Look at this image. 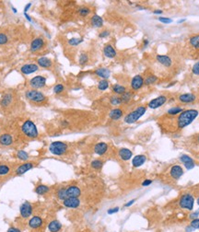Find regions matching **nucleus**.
I'll list each match as a JSON object with an SVG mask.
<instances>
[{"instance_id": "a19ab883", "label": "nucleus", "mask_w": 199, "mask_h": 232, "mask_svg": "<svg viewBox=\"0 0 199 232\" xmlns=\"http://www.w3.org/2000/svg\"><path fill=\"white\" fill-rule=\"evenodd\" d=\"M182 111H183V109H182L181 107H173V108H172V109H170L168 111V114L175 115V114H178V113H181Z\"/></svg>"}, {"instance_id": "dca6fc26", "label": "nucleus", "mask_w": 199, "mask_h": 232, "mask_svg": "<svg viewBox=\"0 0 199 232\" xmlns=\"http://www.w3.org/2000/svg\"><path fill=\"white\" fill-rule=\"evenodd\" d=\"M180 160L184 164L185 168L187 170H192L194 167V162L191 157H189L188 155H182L180 158Z\"/></svg>"}, {"instance_id": "052dcab7", "label": "nucleus", "mask_w": 199, "mask_h": 232, "mask_svg": "<svg viewBox=\"0 0 199 232\" xmlns=\"http://www.w3.org/2000/svg\"><path fill=\"white\" fill-rule=\"evenodd\" d=\"M29 7H31V4H28V5H27L26 7H25V9H24V11H25V13H26V12H27V10L29 9Z\"/></svg>"}, {"instance_id": "864d4df0", "label": "nucleus", "mask_w": 199, "mask_h": 232, "mask_svg": "<svg viewBox=\"0 0 199 232\" xmlns=\"http://www.w3.org/2000/svg\"><path fill=\"white\" fill-rule=\"evenodd\" d=\"M110 35V32L108 31H103V32H101L100 33V37L101 38H105V37H107Z\"/></svg>"}, {"instance_id": "c85d7f7f", "label": "nucleus", "mask_w": 199, "mask_h": 232, "mask_svg": "<svg viewBox=\"0 0 199 232\" xmlns=\"http://www.w3.org/2000/svg\"><path fill=\"white\" fill-rule=\"evenodd\" d=\"M13 142L12 136L8 134H4L0 136V144L3 146H10Z\"/></svg>"}, {"instance_id": "5fc2aeb1", "label": "nucleus", "mask_w": 199, "mask_h": 232, "mask_svg": "<svg viewBox=\"0 0 199 232\" xmlns=\"http://www.w3.org/2000/svg\"><path fill=\"white\" fill-rule=\"evenodd\" d=\"M118 210H119V207H114V208H112V209H109L108 210V214L111 215V214H113V213H116V212H118Z\"/></svg>"}, {"instance_id": "a878e982", "label": "nucleus", "mask_w": 199, "mask_h": 232, "mask_svg": "<svg viewBox=\"0 0 199 232\" xmlns=\"http://www.w3.org/2000/svg\"><path fill=\"white\" fill-rule=\"evenodd\" d=\"M91 25L95 28H101L103 25V19L99 15H94L91 18Z\"/></svg>"}, {"instance_id": "20e7f679", "label": "nucleus", "mask_w": 199, "mask_h": 232, "mask_svg": "<svg viewBox=\"0 0 199 232\" xmlns=\"http://www.w3.org/2000/svg\"><path fill=\"white\" fill-rule=\"evenodd\" d=\"M50 152L56 155V156H61V155L65 154L67 150V145L64 142L61 141H56V142H53L52 144L50 145L49 147Z\"/></svg>"}, {"instance_id": "37998d69", "label": "nucleus", "mask_w": 199, "mask_h": 232, "mask_svg": "<svg viewBox=\"0 0 199 232\" xmlns=\"http://www.w3.org/2000/svg\"><path fill=\"white\" fill-rule=\"evenodd\" d=\"M78 13L80 16L82 17H86L87 15H88L90 13V9L88 7H83L81 8H79L78 9Z\"/></svg>"}, {"instance_id": "f257e3e1", "label": "nucleus", "mask_w": 199, "mask_h": 232, "mask_svg": "<svg viewBox=\"0 0 199 232\" xmlns=\"http://www.w3.org/2000/svg\"><path fill=\"white\" fill-rule=\"evenodd\" d=\"M197 115H198V111L196 110L191 109V110L183 111L177 119L178 128L183 129L185 126L189 125V124L197 117Z\"/></svg>"}, {"instance_id": "a211bd4d", "label": "nucleus", "mask_w": 199, "mask_h": 232, "mask_svg": "<svg viewBox=\"0 0 199 232\" xmlns=\"http://www.w3.org/2000/svg\"><path fill=\"white\" fill-rule=\"evenodd\" d=\"M43 225V219L40 217H33L29 219V227L32 229H37Z\"/></svg>"}, {"instance_id": "6e6552de", "label": "nucleus", "mask_w": 199, "mask_h": 232, "mask_svg": "<svg viewBox=\"0 0 199 232\" xmlns=\"http://www.w3.org/2000/svg\"><path fill=\"white\" fill-rule=\"evenodd\" d=\"M32 213V206L31 205L28 203V202H25L20 206V215L23 218H28L31 217V215Z\"/></svg>"}, {"instance_id": "2f4dec72", "label": "nucleus", "mask_w": 199, "mask_h": 232, "mask_svg": "<svg viewBox=\"0 0 199 232\" xmlns=\"http://www.w3.org/2000/svg\"><path fill=\"white\" fill-rule=\"evenodd\" d=\"M50 190V188L46 185H43V184H41V185L37 186L35 188V192L38 193V194H44V193L48 192Z\"/></svg>"}, {"instance_id": "e2e57ef3", "label": "nucleus", "mask_w": 199, "mask_h": 232, "mask_svg": "<svg viewBox=\"0 0 199 232\" xmlns=\"http://www.w3.org/2000/svg\"><path fill=\"white\" fill-rule=\"evenodd\" d=\"M24 14H25V17H26L27 19H28L29 21H31V19L29 18V16H28V15H27V13H24Z\"/></svg>"}, {"instance_id": "ddd939ff", "label": "nucleus", "mask_w": 199, "mask_h": 232, "mask_svg": "<svg viewBox=\"0 0 199 232\" xmlns=\"http://www.w3.org/2000/svg\"><path fill=\"white\" fill-rule=\"evenodd\" d=\"M44 45V42L42 38H35L34 40L31 42V52H37L41 50Z\"/></svg>"}, {"instance_id": "7ed1b4c3", "label": "nucleus", "mask_w": 199, "mask_h": 232, "mask_svg": "<svg viewBox=\"0 0 199 232\" xmlns=\"http://www.w3.org/2000/svg\"><path fill=\"white\" fill-rule=\"evenodd\" d=\"M146 107H144V106H139L137 107V109H135V111H131V113H129L125 117V122L126 123H134L137 121V120L142 117V116L145 114L146 113Z\"/></svg>"}, {"instance_id": "2eb2a0df", "label": "nucleus", "mask_w": 199, "mask_h": 232, "mask_svg": "<svg viewBox=\"0 0 199 232\" xmlns=\"http://www.w3.org/2000/svg\"><path fill=\"white\" fill-rule=\"evenodd\" d=\"M66 194L67 197H76V198H78L79 195L81 194V191L78 186L75 185H71L66 188Z\"/></svg>"}, {"instance_id": "680f3d73", "label": "nucleus", "mask_w": 199, "mask_h": 232, "mask_svg": "<svg viewBox=\"0 0 199 232\" xmlns=\"http://www.w3.org/2000/svg\"><path fill=\"white\" fill-rule=\"evenodd\" d=\"M154 13H155V14H161L162 11H161V10H159V9H158V10H155Z\"/></svg>"}, {"instance_id": "39448f33", "label": "nucleus", "mask_w": 199, "mask_h": 232, "mask_svg": "<svg viewBox=\"0 0 199 232\" xmlns=\"http://www.w3.org/2000/svg\"><path fill=\"white\" fill-rule=\"evenodd\" d=\"M25 95H26V98L28 100L31 101L33 102H36V103L43 102L46 100V97L44 96V94L42 93L41 91H38L36 89L27 90Z\"/></svg>"}, {"instance_id": "0e129e2a", "label": "nucleus", "mask_w": 199, "mask_h": 232, "mask_svg": "<svg viewBox=\"0 0 199 232\" xmlns=\"http://www.w3.org/2000/svg\"><path fill=\"white\" fill-rule=\"evenodd\" d=\"M62 124H63V125H65V126H66V125H67V124H68V123L66 122V121H63V122H62Z\"/></svg>"}, {"instance_id": "4d7b16f0", "label": "nucleus", "mask_w": 199, "mask_h": 232, "mask_svg": "<svg viewBox=\"0 0 199 232\" xmlns=\"http://www.w3.org/2000/svg\"><path fill=\"white\" fill-rule=\"evenodd\" d=\"M7 232H20V230L16 229V227H10V229L7 230Z\"/></svg>"}, {"instance_id": "a18cd8bd", "label": "nucleus", "mask_w": 199, "mask_h": 232, "mask_svg": "<svg viewBox=\"0 0 199 232\" xmlns=\"http://www.w3.org/2000/svg\"><path fill=\"white\" fill-rule=\"evenodd\" d=\"M156 80H157V77L155 76H147L145 80H144V83H145L146 85H150V84L155 83Z\"/></svg>"}, {"instance_id": "c9c22d12", "label": "nucleus", "mask_w": 199, "mask_h": 232, "mask_svg": "<svg viewBox=\"0 0 199 232\" xmlns=\"http://www.w3.org/2000/svg\"><path fill=\"white\" fill-rule=\"evenodd\" d=\"M17 158L22 161H26L29 158V155L25 151H23V150H19V151H18V153H17Z\"/></svg>"}, {"instance_id": "f8f14e48", "label": "nucleus", "mask_w": 199, "mask_h": 232, "mask_svg": "<svg viewBox=\"0 0 199 232\" xmlns=\"http://www.w3.org/2000/svg\"><path fill=\"white\" fill-rule=\"evenodd\" d=\"M144 85V79L140 75H137L135 76L132 81H131V88L134 90H137L140 88H142V86Z\"/></svg>"}, {"instance_id": "338daca9", "label": "nucleus", "mask_w": 199, "mask_h": 232, "mask_svg": "<svg viewBox=\"0 0 199 232\" xmlns=\"http://www.w3.org/2000/svg\"><path fill=\"white\" fill-rule=\"evenodd\" d=\"M197 140H198V142H199V135H198V137H197Z\"/></svg>"}, {"instance_id": "8fccbe9b", "label": "nucleus", "mask_w": 199, "mask_h": 232, "mask_svg": "<svg viewBox=\"0 0 199 232\" xmlns=\"http://www.w3.org/2000/svg\"><path fill=\"white\" fill-rule=\"evenodd\" d=\"M7 42V36L6 34L0 33V44H5Z\"/></svg>"}, {"instance_id": "c756f323", "label": "nucleus", "mask_w": 199, "mask_h": 232, "mask_svg": "<svg viewBox=\"0 0 199 232\" xmlns=\"http://www.w3.org/2000/svg\"><path fill=\"white\" fill-rule=\"evenodd\" d=\"M37 63L40 66L44 67V68H48L50 66H52V61H51L49 58L44 57V56L38 59Z\"/></svg>"}, {"instance_id": "f3484780", "label": "nucleus", "mask_w": 199, "mask_h": 232, "mask_svg": "<svg viewBox=\"0 0 199 232\" xmlns=\"http://www.w3.org/2000/svg\"><path fill=\"white\" fill-rule=\"evenodd\" d=\"M34 167V164L32 162H25L23 163L22 165H20L18 169L16 170V173L18 175H21L24 174L25 172H27L28 170H29L31 169Z\"/></svg>"}, {"instance_id": "f704fd0d", "label": "nucleus", "mask_w": 199, "mask_h": 232, "mask_svg": "<svg viewBox=\"0 0 199 232\" xmlns=\"http://www.w3.org/2000/svg\"><path fill=\"white\" fill-rule=\"evenodd\" d=\"M57 197L60 200L64 201L65 199L67 198V194H66V188H61L59 189L57 192Z\"/></svg>"}, {"instance_id": "5701e85b", "label": "nucleus", "mask_w": 199, "mask_h": 232, "mask_svg": "<svg viewBox=\"0 0 199 232\" xmlns=\"http://www.w3.org/2000/svg\"><path fill=\"white\" fill-rule=\"evenodd\" d=\"M157 60L159 61V63H160L164 66H171L172 61V59L168 56V55H157Z\"/></svg>"}, {"instance_id": "f03ea898", "label": "nucleus", "mask_w": 199, "mask_h": 232, "mask_svg": "<svg viewBox=\"0 0 199 232\" xmlns=\"http://www.w3.org/2000/svg\"><path fill=\"white\" fill-rule=\"evenodd\" d=\"M21 130L23 134L29 138H35L38 136V129L34 123L31 122V120H27L26 122H24L21 126Z\"/></svg>"}, {"instance_id": "603ef678", "label": "nucleus", "mask_w": 199, "mask_h": 232, "mask_svg": "<svg viewBox=\"0 0 199 232\" xmlns=\"http://www.w3.org/2000/svg\"><path fill=\"white\" fill-rule=\"evenodd\" d=\"M159 20L160 21V22H162V23H172V20L171 19H169V18H159Z\"/></svg>"}, {"instance_id": "69168bd1", "label": "nucleus", "mask_w": 199, "mask_h": 232, "mask_svg": "<svg viewBox=\"0 0 199 232\" xmlns=\"http://www.w3.org/2000/svg\"><path fill=\"white\" fill-rule=\"evenodd\" d=\"M197 204H198V205H199V198H198V199H197Z\"/></svg>"}, {"instance_id": "aec40b11", "label": "nucleus", "mask_w": 199, "mask_h": 232, "mask_svg": "<svg viewBox=\"0 0 199 232\" xmlns=\"http://www.w3.org/2000/svg\"><path fill=\"white\" fill-rule=\"evenodd\" d=\"M103 54L108 58H113L116 56V51L111 44H107L103 48Z\"/></svg>"}, {"instance_id": "7c9ffc66", "label": "nucleus", "mask_w": 199, "mask_h": 232, "mask_svg": "<svg viewBox=\"0 0 199 232\" xmlns=\"http://www.w3.org/2000/svg\"><path fill=\"white\" fill-rule=\"evenodd\" d=\"M12 99H13V97H12L11 94H6V95H4V97L2 98V100H1V105L3 107L8 106L11 103Z\"/></svg>"}, {"instance_id": "b1692460", "label": "nucleus", "mask_w": 199, "mask_h": 232, "mask_svg": "<svg viewBox=\"0 0 199 232\" xmlns=\"http://www.w3.org/2000/svg\"><path fill=\"white\" fill-rule=\"evenodd\" d=\"M119 156L123 160H129L133 156V153L128 148H121L119 150Z\"/></svg>"}, {"instance_id": "423d86ee", "label": "nucleus", "mask_w": 199, "mask_h": 232, "mask_svg": "<svg viewBox=\"0 0 199 232\" xmlns=\"http://www.w3.org/2000/svg\"><path fill=\"white\" fill-rule=\"evenodd\" d=\"M194 204V196L192 194H190V193H184V195H182L181 199L179 201V205L181 207L184 209H187V210H193Z\"/></svg>"}, {"instance_id": "4c0bfd02", "label": "nucleus", "mask_w": 199, "mask_h": 232, "mask_svg": "<svg viewBox=\"0 0 199 232\" xmlns=\"http://www.w3.org/2000/svg\"><path fill=\"white\" fill-rule=\"evenodd\" d=\"M109 87V82L106 79H101L98 84V89L100 90H106Z\"/></svg>"}, {"instance_id": "13d9d810", "label": "nucleus", "mask_w": 199, "mask_h": 232, "mask_svg": "<svg viewBox=\"0 0 199 232\" xmlns=\"http://www.w3.org/2000/svg\"><path fill=\"white\" fill-rule=\"evenodd\" d=\"M135 200H131L130 202H128V203L125 205V206H126V207H128V206L132 205H133V204L135 203Z\"/></svg>"}, {"instance_id": "393cba45", "label": "nucleus", "mask_w": 199, "mask_h": 232, "mask_svg": "<svg viewBox=\"0 0 199 232\" xmlns=\"http://www.w3.org/2000/svg\"><path fill=\"white\" fill-rule=\"evenodd\" d=\"M95 74L97 76H99L100 77L103 79H108L110 77V75H111V72H110L109 69L107 68H104V67H101V68H98L96 71H95Z\"/></svg>"}, {"instance_id": "4468645a", "label": "nucleus", "mask_w": 199, "mask_h": 232, "mask_svg": "<svg viewBox=\"0 0 199 232\" xmlns=\"http://www.w3.org/2000/svg\"><path fill=\"white\" fill-rule=\"evenodd\" d=\"M170 174L171 176L175 180H178L181 178V176H183L184 174V170L183 168L179 165H174L172 166V168L171 169V171H170Z\"/></svg>"}, {"instance_id": "c03bdc74", "label": "nucleus", "mask_w": 199, "mask_h": 232, "mask_svg": "<svg viewBox=\"0 0 199 232\" xmlns=\"http://www.w3.org/2000/svg\"><path fill=\"white\" fill-rule=\"evenodd\" d=\"M9 172V167L7 165H0V176L7 175Z\"/></svg>"}, {"instance_id": "cd10ccee", "label": "nucleus", "mask_w": 199, "mask_h": 232, "mask_svg": "<svg viewBox=\"0 0 199 232\" xmlns=\"http://www.w3.org/2000/svg\"><path fill=\"white\" fill-rule=\"evenodd\" d=\"M123 114H124V113H123V111L121 109H113L111 111H110V113H109V116H110V118H111L112 120H119Z\"/></svg>"}, {"instance_id": "9d476101", "label": "nucleus", "mask_w": 199, "mask_h": 232, "mask_svg": "<svg viewBox=\"0 0 199 232\" xmlns=\"http://www.w3.org/2000/svg\"><path fill=\"white\" fill-rule=\"evenodd\" d=\"M63 204L66 206V207L68 208H77L80 205V201L78 198H76V197H67L66 199L63 201Z\"/></svg>"}, {"instance_id": "e433bc0d", "label": "nucleus", "mask_w": 199, "mask_h": 232, "mask_svg": "<svg viewBox=\"0 0 199 232\" xmlns=\"http://www.w3.org/2000/svg\"><path fill=\"white\" fill-rule=\"evenodd\" d=\"M190 44L194 48L199 49V35H196L190 39Z\"/></svg>"}, {"instance_id": "bb28decb", "label": "nucleus", "mask_w": 199, "mask_h": 232, "mask_svg": "<svg viewBox=\"0 0 199 232\" xmlns=\"http://www.w3.org/2000/svg\"><path fill=\"white\" fill-rule=\"evenodd\" d=\"M61 227H62V225H61V223L57 221V220H53V221H51L49 223V225H48V229L51 232H57L61 229Z\"/></svg>"}, {"instance_id": "58836bf2", "label": "nucleus", "mask_w": 199, "mask_h": 232, "mask_svg": "<svg viewBox=\"0 0 199 232\" xmlns=\"http://www.w3.org/2000/svg\"><path fill=\"white\" fill-rule=\"evenodd\" d=\"M90 166L95 170H100V169H101V167L103 166V162L100 160H95L91 162Z\"/></svg>"}, {"instance_id": "6ab92c4d", "label": "nucleus", "mask_w": 199, "mask_h": 232, "mask_svg": "<svg viewBox=\"0 0 199 232\" xmlns=\"http://www.w3.org/2000/svg\"><path fill=\"white\" fill-rule=\"evenodd\" d=\"M107 149H108V146L106 143H104V142H100V143L96 144L95 148H94V152L97 154V155H100V156H103L105 153L107 152Z\"/></svg>"}, {"instance_id": "09e8293b", "label": "nucleus", "mask_w": 199, "mask_h": 232, "mask_svg": "<svg viewBox=\"0 0 199 232\" xmlns=\"http://www.w3.org/2000/svg\"><path fill=\"white\" fill-rule=\"evenodd\" d=\"M193 229H199V218H194V220L191 222V224H190Z\"/></svg>"}, {"instance_id": "79ce46f5", "label": "nucleus", "mask_w": 199, "mask_h": 232, "mask_svg": "<svg viewBox=\"0 0 199 232\" xmlns=\"http://www.w3.org/2000/svg\"><path fill=\"white\" fill-rule=\"evenodd\" d=\"M110 102L112 103L113 105L116 106V105H119L122 103V101H121V98L118 97V96H113L110 99Z\"/></svg>"}, {"instance_id": "6e6d98bb", "label": "nucleus", "mask_w": 199, "mask_h": 232, "mask_svg": "<svg viewBox=\"0 0 199 232\" xmlns=\"http://www.w3.org/2000/svg\"><path fill=\"white\" fill-rule=\"evenodd\" d=\"M152 182V180H145L144 182H142V185L143 186H147V185H149V184Z\"/></svg>"}, {"instance_id": "3c124183", "label": "nucleus", "mask_w": 199, "mask_h": 232, "mask_svg": "<svg viewBox=\"0 0 199 232\" xmlns=\"http://www.w3.org/2000/svg\"><path fill=\"white\" fill-rule=\"evenodd\" d=\"M192 71H193V73H194V75L199 76V62L194 64V66L192 68Z\"/></svg>"}, {"instance_id": "9b49d317", "label": "nucleus", "mask_w": 199, "mask_h": 232, "mask_svg": "<svg viewBox=\"0 0 199 232\" xmlns=\"http://www.w3.org/2000/svg\"><path fill=\"white\" fill-rule=\"evenodd\" d=\"M39 70V66L35 64H24L23 66L20 68V71H21L22 74L24 75H29L32 74L36 71Z\"/></svg>"}, {"instance_id": "ea45409f", "label": "nucleus", "mask_w": 199, "mask_h": 232, "mask_svg": "<svg viewBox=\"0 0 199 232\" xmlns=\"http://www.w3.org/2000/svg\"><path fill=\"white\" fill-rule=\"evenodd\" d=\"M83 42V39L82 38H72L68 41V44L70 45H73V46H76V45H78L79 44H81Z\"/></svg>"}, {"instance_id": "4be33fe9", "label": "nucleus", "mask_w": 199, "mask_h": 232, "mask_svg": "<svg viewBox=\"0 0 199 232\" xmlns=\"http://www.w3.org/2000/svg\"><path fill=\"white\" fill-rule=\"evenodd\" d=\"M179 101L183 103H190L196 101V96L192 93L182 94V95L179 96Z\"/></svg>"}, {"instance_id": "bf43d9fd", "label": "nucleus", "mask_w": 199, "mask_h": 232, "mask_svg": "<svg viewBox=\"0 0 199 232\" xmlns=\"http://www.w3.org/2000/svg\"><path fill=\"white\" fill-rule=\"evenodd\" d=\"M198 214H199V212H196V213H194V214H192L191 216H190V217L191 218H194V217H197V216H198Z\"/></svg>"}, {"instance_id": "72a5a7b5", "label": "nucleus", "mask_w": 199, "mask_h": 232, "mask_svg": "<svg viewBox=\"0 0 199 232\" xmlns=\"http://www.w3.org/2000/svg\"><path fill=\"white\" fill-rule=\"evenodd\" d=\"M120 98H121L122 102L127 103L131 101V99H132V93H131L130 91H125L124 94H122Z\"/></svg>"}, {"instance_id": "473e14b6", "label": "nucleus", "mask_w": 199, "mask_h": 232, "mask_svg": "<svg viewBox=\"0 0 199 232\" xmlns=\"http://www.w3.org/2000/svg\"><path fill=\"white\" fill-rule=\"evenodd\" d=\"M113 92H114V93H116V94H120V95H122V94H124V93L126 91V89H125V88L124 87V86L119 85V84H115V85H113Z\"/></svg>"}, {"instance_id": "de8ad7c7", "label": "nucleus", "mask_w": 199, "mask_h": 232, "mask_svg": "<svg viewBox=\"0 0 199 232\" xmlns=\"http://www.w3.org/2000/svg\"><path fill=\"white\" fill-rule=\"evenodd\" d=\"M64 89H65L64 86H63L62 84H58V85H56V87L54 88V92L56 93V94H59V93L63 92Z\"/></svg>"}, {"instance_id": "412c9836", "label": "nucleus", "mask_w": 199, "mask_h": 232, "mask_svg": "<svg viewBox=\"0 0 199 232\" xmlns=\"http://www.w3.org/2000/svg\"><path fill=\"white\" fill-rule=\"evenodd\" d=\"M146 160H147L146 156H144V155H137V156L134 157V158L132 160V164L135 168H138L145 163Z\"/></svg>"}, {"instance_id": "49530a36", "label": "nucleus", "mask_w": 199, "mask_h": 232, "mask_svg": "<svg viewBox=\"0 0 199 232\" xmlns=\"http://www.w3.org/2000/svg\"><path fill=\"white\" fill-rule=\"evenodd\" d=\"M88 57L86 54H82L81 55L79 56V64H85L88 63Z\"/></svg>"}, {"instance_id": "0eeeda50", "label": "nucleus", "mask_w": 199, "mask_h": 232, "mask_svg": "<svg viewBox=\"0 0 199 232\" xmlns=\"http://www.w3.org/2000/svg\"><path fill=\"white\" fill-rule=\"evenodd\" d=\"M46 84V78L43 76H36L34 77H32L29 81V86L33 89H39L44 88Z\"/></svg>"}, {"instance_id": "1a4fd4ad", "label": "nucleus", "mask_w": 199, "mask_h": 232, "mask_svg": "<svg viewBox=\"0 0 199 232\" xmlns=\"http://www.w3.org/2000/svg\"><path fill=\"white\" fill-rule=\"evenodd\" d=\"M166 101H167V98L165 96H159L156 99H154V100H152L149 103V107L150 109H157L159 108V107L162 106Z\"/></svg>"}]
</instances>
